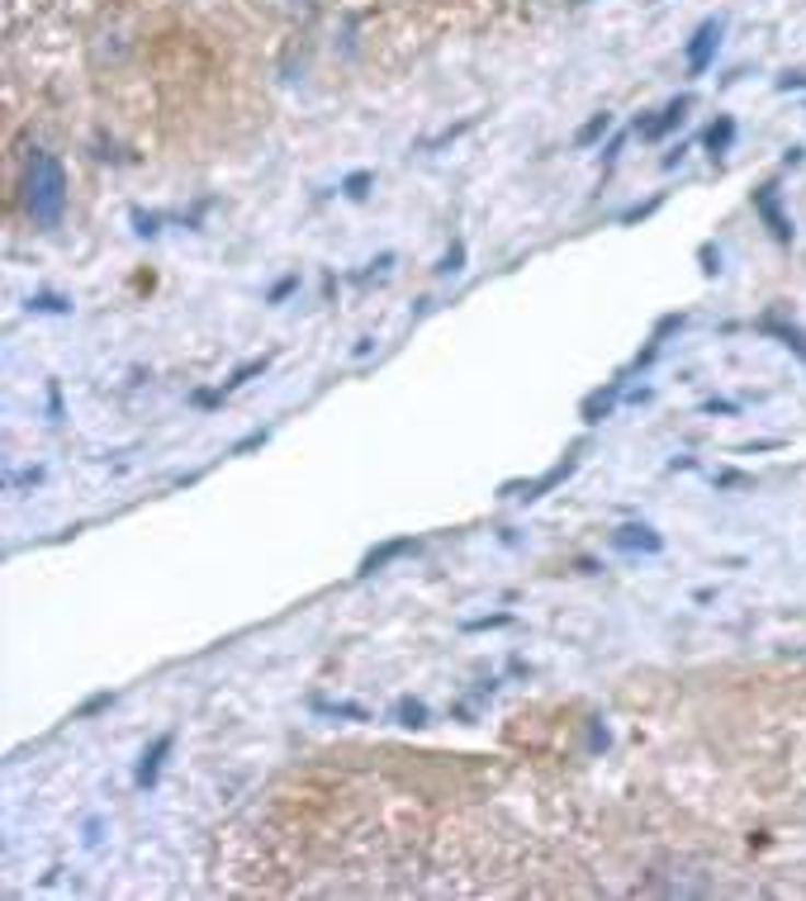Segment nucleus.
<instances>
[{
	"mask_svg": "<svg viewBox=\"0 0 806 901\" xmlns=\"http://www.w3.org/2000/svg\"><path fill=\"white\" fill-rule=\"evenodd\" d=\"M24 213L34 228H57L67 213V166L53 152H34L24 171Z\"/></svg>",
	"mask_w": 806,
	"mask_h": 901,
	"instance_id": "1",
	"label": "nucleus"
},
{
	"mask_svg": "<svg viewBox=\"0 0 806 901\" xmlns=\"http://www.w3.org/2000/svg\"><path fill=\"white\" fill-rule=\"evenodd\" d=\"M716 48H722V20L698 24V34L688 38V77H702V71L712 67Z\"/></svg>",
	"mask_w": 806,
	"mask_h": 901,
	"instance_id": "2",
	"label": "nucleus"
},
{
	"mask_svg": "<svg viewBox=\"0 0 806 901\" xmlns=\"http://www.w3.org/2000/svg\"><path fill=\"white\" fill-rule=\"evenodd\" d=\"M755 213L769 223V233L779 242H793V219H787L783 205H779V185H759V190H755Z\"/></svg>",
	"mask_w": 806,
	"mask_h": 901,
	"instance_id": "3",
	"label": "nucleus"
},
{
	"mask_svg": "<svg viewBox=\"0 0 806 901\" xmlns=\"http://www.w3.org/2000/svg\"><path fill=\"white\" fill-rule=\"evenodd\" d=\"M171 746H176V731H162L152 740L148 750H142V760H138V788H157V778H162V764H166V754H171Z\"/></svg>",
	"mask_w": 806,
	"mask_h": 901,
	"instance_id": "4",
	"label": "nucleus"
},
{
	"mask_svg": "<svg viewBox=\"0 0 806 901\" xmlns=\"http://www.w3.org/2000/svg\"><path fill=\"white\" fill-rule=\"evenodd\" d=\"M688 105H693V95H679V100H669V105L659 109V119H645V124H636V134H641V138H665V134H673V128L683 124Z\"/></svg>",
	"mask_w": 806,
	"mask_h": 901,
	"instance_id": "5",
	"label": "nucleus"
},
{
	"mask_svg": "<svg viewBox=\"0 0 806 901\" xmlns=\"http://www.w3.org/2000/svg\"><path fill=\"white\" fill-rule=\"evenodd\" d=\"M408 551H417V541L413 536H394V541H384V546H376L361 561V575H376V569H384L390 561H399V555H408Z\"/></svg>",
	"mask_w": 806,
	"mask_h": 901,
	"instance_id": "6",
	"label": "nucleus"
},
{
	"mask_svg": "<svg viewBox=\"0 0 806 901\" xmlns=\"http://www.w3.org/2000/svg\"><path fill=\"white\" fill-rule=\"evenodd\" d=\"M617 541V546H622V551H659V546H665V541H659L655 532H650V527H622V532H617L612 536Z\"/></svg>",
	"mask_w": 806,
	"mask_h": 901,
	"instance_id": "7",
	"label": "nucleus"
},
{
	"mask_svg": "<svg viewBox=\"0 0 806 901\" xmlns=\"http://www.w3.org/2000/svg\"><path fill=\"white\" fill-rule=\"evenodd\" d=\"M730 138H736V119L730 114H722L712 128H707V148H712V157H722L726 148H730Z\"/></svg>",
	"mask_w": 806,
	"mask_h": 901,
	"instance_id": "8",
	"label": "nucleus"
},
{
	"mask_svg": "<svg viewBox=\"0 0 806 901\" xmlns=\"http://www.w3.org/2000/svg\"><path fill=\"white\" fill-rule=\"evenodd\" d=\"M764 333H773V337H783V347H793L802 361H806V337L797 333V327H787V323H773V319H764Z\"/></svg>",
	"mask_w": 806,
	"mask_h": 901,
	"instance_id": "9",
	"label": "nucleus"
},
{
	"mask_svg": "<svg viewBox=\"0 0 806 901\" xmlns=\"http://www.w3.org/2000/svg\"><path fill=\"white\" fill-rule=\"evenodd\" d=\"M266 366H270V356H256V361H247V366H238V370H233V376H228V380H223V394H228V390H238V384H247L252 376H262V370H266Z\"/></svg>",
	"mask_w": 806,
	"mask_h": 901,
	"instance_id": "10",
	"label": "nucleus"
},
{
	"mask_svg": "<svg viewBox=\"0 0 806 901\" xmlns=\"http://www.w3.org/2000/svg\"><path fill=\"white\" fill-rule=\"evenodd\" d=\"M608 128H612V114L602 109V114H594V119H588V124L579 128V138H574V142H579V148H588V142H598L602 134H608Z\"/></svg>",
	"mask_w": 806,
	"mask_h": 901,
	"instance_id": "11",
	"label": "nucleus"
},
{
	"mask_svg": "<svg viewBox=\"0 0 806 901\" xmlns=\"http://www.w3.org/2000/svg\"><path fill=\"white\" fill-rule=\"evenodd\" d=\"M323 712V717H347V721H370V712L366 707H356V703H313Z\"/></svg>",
	"mask_w": 806,
	"mask_h": 901,
	"instance_id": "12",
	"label": "nucleus"
},
{
	"mask_svg": "<svg viewBox=\"0 0 806 901\" xmlns=\"http://www.w3.org/2000/svg\"><path fill=\"white\" fill-rule=\"evenodd\" d=\"M399 721L403 726H427V707L413 703V697H403V703H399Z\"/></svg>",
	"mask_w": 806,
	"mask_h": 901,
	"instance_id": "13",
	"label": "nucleus"
},
{
	"mask_svg": "<svg viewBox=\"0 0 806 901\" xmlns=\"http://www.w3.org/2000/svg\"><path fill=\"white\" fill-rule=\"evenodd\" d=\"M370 185H376V176H370V171H356V176H347V181H342V190H347L352 199H366V190H370Z\"/></svg>",
	"mask_w": 806,
	"mask_h": 901,
	"instance_id": "14",
	"label": "nucleus"
},
{
	"mask_svg": "<svg viewBox=\"0 0 806 901\" xmlns=\"http://www.w3.org/2000/svg\"><path fill=\"white\" fill-rule=\"evenodd\" d=\"M460 266H465V242H456V247L446 252V262H441L437 270H441V276H460Z\"/></svg>",
	"mask_w": 806,
	"mask_h": 901,
	"instance_id": "15",
	"label": "nucleus"
},
{
	"mask_svg": "<svg viewBox=\"0 0 806 901\" xmlns=\"http://www.w3.org/2000/svg\"><path fill=\"white\" fill-rule=\"evenodd\" d=\"M513 617H508V612H498V617H474V622H465L470 626V632H488V626H508Z\"/></svg>",
	"mask_w": 806,
	"mask_h": 901,
	"instance_id": "16",
	"label": "nucleus"
},
{
	"mask_svg": "<svg viewBox=\"0 0 806 901\" xmlns=\"http://www.w3.org/2000/svg\"><path fill=\"white\" fill-rule=\"evenodd\" d=\"M290 290H299V276H285V280L276 285V290H270V304H280V299L290 294Z\"/></svg>",
	"mask_w": 806,
	"mask_h": 901,
	"instance_id": "17",
	"label": "nucleus"
},
{
	"mask_svg": "<svg viewBox=\"0 0 806 901\" xmlns=\"http://www.w3.org/2000/svg\"><path fill=\"white\" fill-rule=\"evenodd\" d=\"M34 309H48V313H67L71 304H62V299H53V294H38V299H34Z\"/></svg>",
	"mask_w": 806,
	"mask_h": 901,
	"instance_id": "18",
	"label": "nucleus"
},
{
	"mask_svg": "<svg viewBox=\"0 0 806 901\" xmlns=\"http://www.w3.org/2000/svg\"><path fill=\"white\" fill-rule=\"evenodd\" d=\"M110 703H114V693H95V697H91V703H85V707H81V717H91V712H100V707H110Z\"/></svg>",
	"mask_w": 806,
	"mask_h": 901,
	"instance_id": "19",
	"label": "nucleus"
},
{
	"mask_svg": "<svg viewBox=\"0 0 806 901\" xmlns=\"http://www.w3.org/2000/svg\"><path fill=\"white\" fill-rule=\"evenodd\" d=\"M802 85H806V71H797V77H783L779 91H802Z\"/></svg>",
	"mask_w": 806,
	"mask_h": 901,
	"instance_id": "20",
	"label": "nucleus"
}]
</instances>
